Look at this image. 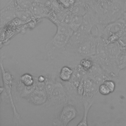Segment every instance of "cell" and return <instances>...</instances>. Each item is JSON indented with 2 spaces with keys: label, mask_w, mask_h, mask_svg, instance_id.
I'll return each instance as SVG.
<instances>
[{
  "label": "cell",
  "mask_w": 126,
  "mask_h": 126,
  "mask_svg": "<svg viewBox=\"0 0 126 126\" xmlns=\"http://www.w3.org/2000/svg\"><path fill=\"white\" fill-rule=\"evenodd\" d=\"M98 24L106 25L120 19L126 12V0H88Z\"/></svg>",
  "instance_id": "1"
},
{
  "label": "cell",
  "mask_w": 126,
  "mask_h": 126,
  "mask_svg": "<svg viewBox=\"0 0 126 126\" xmlns=\"http://www.w3.org/2000/svg\"><path fill=\"white\" fill-rule=\"evenodd\" d=\"M57 27L56 34L47 43V48L50 51H63L73 32V31L67 25L60 22L55 24Z\"/></svg>",
  "instance_id": "2"
},
{
  "label": "cell",
  "mask_w": 126,
  "mask_h": 126,
  "mask_svg": "<svg viewBox=\"0 0 126 126\" xmlns=\"http://www.w3.org/2000/svg\"><path fill=\"white\" fill-rule=\"evenodd\" d=\"M0 67L3 87H4L6 92L7 94L9 99L10 104L13 110V123L14 124V125H18L19 122L21 121V118L20 114L17 111V109L15 107L12 97V95L11 94V86L14 84V78L10 72L8 70H5L2 64V58L1 55L0 57Z\"/></svg>",
  "instance_id": "3"
},
{
  "label": "cell",
  "mask_w": 126,
  "mask_h": 126,
  "mask_svg": "<svg viewBox=\"0 0 126 126\" xmlns=\"http://www.w3.org/2000/svg\"><path fill=\"white\" fill-rule=\"evenodd\" d=\"M69 98L65 88L62 81L56 80L55 87L48 97L44 106L47 107L58 106L68 102Z\"/></svg>",
  "instance_id": "4"
},
{
  "label": "cell",
  "mask_w": 126,
  "mask_h": 126,
  "mask_svg": "<svg viewBox=\"0 0 126 126\" xmlns=\"http://www.w3.org/2000/svg\"><path fill=\"white\" fill-rule=\"evenodd\" d=\"M98 42V36L92 32L82 42L72 50L79 56L83 57H91L95 55Z\"/></svg>",
  "instance_id": "5"
},
{
  "label": "cell",
  "mask_w": 126,
  "mask_h": 126,
  "mask_svg": "<svg viewBox=\"0 0 126 126\" xmlns=\"http://www.w3.org/2000/svg\"><path fill=\"white\" fill-rule=\"evenodd\" d=\"M77 115L76 107L72 103L67 102L64 104L59 115L55 119L53 125L65 126L74 120Z\"/></svg>",
  "instance_id": "6"
},
{
  "label": "cell",
  "mask_w": 126,
  "mask_h": 126,
  "mask_svg": "<svg viewBox=\"0 0 126 126\" xmlns=\"http://www.w3.org/2000/svg\"><path fill=\"white\" fill-rule=\"evenodd\" d=\"M48 96L46 90L35 89L31 94L26 96V99L31 104L39 106L44 105L47 100Z\"/></svg>",
  "instance_id": "7"
},
{
  "label": "cell",
  "mask_w": 126,
  "mask_h": 126,
  "mask_svg": "<svg viewBox=\"0 0 126 126\" xmlns=\"http://www.w3.org/2000/svg\"><path fill=\"white\" fill-rule=\"evenodd\" d=\"M84 93L82 98L92 99L98 92L99 84L87 75L84 77Z\"/></svg>",
  "instance_id": "8"
},
{
  "label": "cell",
  "mask_w": 126,
  "mask_h": 126,
  "mask_svg": "<svg viewBox=\"0 0 126 126\" xmlns=\"http://www.w3.org/2000/svg\"><path fill=\"white\" fill-rule=\"evenodd\" d=\"M30 10L35 19H38L42 18H48L52 9L40 2L34 1Z\"/></svg>",
  "instance_id": "9"
},
{
  "label": "cell",
  "mask_w": 126,
  "mask_h": 126,
  "mask_svg": "<svg viewBox=\"0 0 126 126\" xmlns=\"http://www.w3.org/2000/svg\"><path fill=\"white\" fill-rule=\"evenodd\" d=\"M90 8L88 0H75L69 9L73 14L84 16Z\"/></svg>",
  "instance_id": "10"
},
{
  "label": "cell",
  "mask_w": 126,
  "mask_h": 126,
  "mask_svg": "<svg viewBox=\"0 0 126 126\" xmlns=\"http://www.w3.org/2000/svg\"><path fill=\"white\" fill-rule=\"evenodd\" d=\"M33 2L32 0H10L6 5L18 12L30 10Z\"/></svg>",
  "instance_id": "11"
},
{
  "label": "cell",
  "mask_w": 126,
  "mask_h": 126,
  "mask_svg": "<svg viewBox=\"0 0 126 126\" xmlns=\"http://www.w3.org/2000/svg\"><path fill=\"white\" fill-rule=\"evenodd\" d=\"M16 11L5 5L0 11V28L2 29L5 25L16 18Z\"/></svg>",
  "instance_id": "12"
},
{
  "label": "cell",
  "mask_w": 126,
  "mask_h": 126,
  "mask_svg": "<svg viewBox=\"0 0 126 126\" xmlns=\"http://www.w3.org/2000/svg\"><path fill=\"white\" fill-rule=\"evenodd\" d=\"M81 101L82 102L84 106V114L82 120L77 125V126H88V115L89 110L93 105V100H92V99L82 98Z\"/></svg>",
  "instance_id": "13"
},
{
  "label": "cell",
  "mask_w": 126,
  "mask_h": 126,
  "mask_svg": "<svg viewBox=\"0 0 126 126\" xmlns=\"http://www.w3.org/2000/svg\"><path fill=\"white\" fill-rule=\"evenodd\" d=\"M35 89V83L30 86H25L20 80L17 81V92L21 97L25 98L26 96L31 94Z\"/></svg>",
  "instance_id": "14"
},
{
  "label": "cell",
  "mask_w": 126,
  "mask_h": 126,
  "mask_svg": "<svg viewBox=\"0 0 126 126\" xmlns=\"http://www.w3.org/2000/svg\"><path fill=\"white\" fill-rule=\"evenodd\" d=\"M73 72V68L68 66H64L60 71L59 78L63 82H68L70 80Z\"/></svg>",
  "instance_id": "15"
},
{
  "label": "cell",
  "mask_w": 126,
  "mask_h": 126,
  "mask_svg": "<svg viewBox=\"0 0 126 126\" xmlns=\"http://www.w3.org/2000/svg\"><path fill=\"white\" fill-rule=\"evenodd\" d=\"M16 13L17 18L24 23H28L35 19L30 10L18 11Z\"/></svg>",
  "instance_id": "16"
},
{
  "label": "cell",
  "mask_w": 126,
  "mask_h": 126,
  "mask_svg": "<svg viewBox=\"0 0 126 126\" xmlns=\"http://www.w3.org/2000/svg\"><path fill=\"white\" fill-rule=\"evenodd\" d=\"M116 63L119 70H121L126 67V48H122L119 54L117 59Z\"/></svg>",
  "instance_id": "17"
},
{
  "label": "cell",
  "mask_w": 126,
  "mask_h": 126,
  "mask_svg": "<svg viewBox=\"0 0 126 126\" xmlns=\"http://www.w3.org/2000/svg\"><path fill=\"white\" fill-rule=\"evenodd\" d=\"M83 20V16L77 15L73 14L69 26L73 31H75L80 27Z\"/></svg>",
  "instance_id": "18"
},
{
  "label": "cell",
  "mask_w": 126,
  "mask_h": 126,
  "mask_svg": "<svg viewBox=\"0 0 126 126\" xmlns=\"http://www.w3.org/2000/svg\"><path fill=\"white\" fill-rule=\"evenodd\" d=\"M45 76L46 79L45 81V86L47 96L48 97L53 90L56 83V80L49 75H45Z\"/></svg>",
  "instance_id": "19"
},
{
  "label": "cell",
  "mask_w": 126,
  "mask_h": 126,
  "mask_svg": "<svg viewBox=\"0 0 126 126\" xmlns=\"http://www.w3.org/2000/svg\"><path fill=\"white\" fill-rule=\"evenodd\" d=\"M19 80L25 85L30 86L35 83V77L29 73H25L20 77Z\"/></svg>",
  "instance_id": "20"
},
{
  "label": "cell",
  "mask_w": 126,
  "mask_h": 126,
  "mask_svg": "<svg viewBox=\"0 0 126 126\" xmlns=\"http://www.w3.org/2000/svg\"><path fill=\"white\" fill-rule=\"evenodd\" d=\"M94 63V61L90 57H85L80 61L79 64L88 72V71L93 66Z\"/></svg>",
  "instance_id": "21"
},
{
  "label": "cell",
  "mask_w": 126,
  "mask_h": 126,
  "mask_svg": "<svg viewBox=\"0 0 126 126\" xmlns=\"http://www.w3.org/2000/svg\"><path fill=\"white\" fill-rule=\"evenodd\" d=\"M98 92H99V93L100 94H101L102 95H108L110 93H111L110 91L108 89V88L103 83L100 84L99 85V87H98Z\"/></svg>",
  "instance_id": "22"
},
{
  "label": "cell",
  "mask_w": 126,
  "mask_h": 126,
  "mask_svg": "<svg viewBox=\"0 0 126 126\" xmlns=\"http://www.w3.org/2000/svg\"><path fill=\"white\" fill-rule=\"evenodd\" d=\"M103 83L106 85L110 91L111 93H113L115 91L116 88V84L113 80L108 79L105 80Z\"/></svg>",
  "instance_id": "23"
},
{
  "label": "cell",
  "mask_w": 126,
  "mask_h": 126,
  "mask_svg": "<svg viewBox=\"0 0 126 126\" xmlns=\"http://www.w3.org/2000/svg\"><path fill=\"white\" fill-rule=\"evenodd\" d=\"M63 7L69 9L71 5L73 4L75 0H56Z\"/></svg>",
  "instance_id": "24"
},
{
  "label": "cell",
  "mask_w": 126,
  "mask_h": 126,
  "mask_svg": "<svg viewBox=\"0 0 126 126\" xmlns=\"http://www.w3.org/2000/svg\"><path fill=\"white\" fill-rule=\"evenodd\" d=\"M37 79L40 82H45L46 79V76L43 75H40L38 77H37Z\"/></svg>",
  "instance_id": "25"
},
{
  "label": "cell",
  "mask_w": 126,
  "mask_h": 126,
  "mask_svg": "<svg viewBox=\"0 0 126 126\" xmlns=\"http://www.w3.org/2000/svg\"><path fill=\"white\" fill-rule=\"evenodd\" d=\"M32 1H36V2H38V1H40V0H32Z\"/></svg>",
  "instance_id": "26"
}]
</instances>
